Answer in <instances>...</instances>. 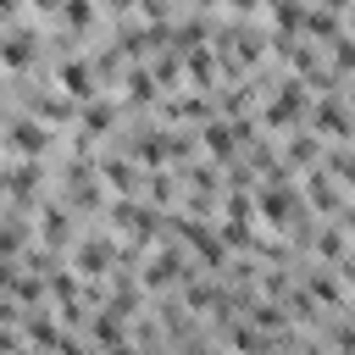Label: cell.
<instances>
[{
    "label": "cell",
    "instance_id": "cell-6",
    "mask_svg": "<svg viewBox=\"0 0 355 355\" xmlns=\"http://www.w3.org/2000/svg\"><path fill=\"white\" fill-rule=\"evenodd\" d=\"M178 222H183V216H178ZM183 239H189V244H194V250H200L211 266H222V239H216L211 227H200V222H183Z\"/></svg>",
    "mask_w": 355,
    "mask_h": 355
},
{
    "label": "cell",
    "instance_id": "cell-4",
    "mask_svg": "<svg viewBox=\"0 0 355 355\" xmlns=\"http://www.w3.org/2000/svg\"><path fill=\"white\" fill-rule=\"evenodd\" d=\"M294 211H300V200H294L288 189H261V216H266L272 227H288Z\"/></svg>",
    "mask_w": 355,
    "mask_h": 355
},
{
    "label": "cell",
    "instance_id": "cell-17",
    "mask_svg": "<svg viewBox=\"0 0 355 355\" xmlns=\"http://www.w3.org/2000/svg\"><path fill=\"white\" fill-rule=\"evenodd\" d=\"M105 6H133V0H105Z\"/></svg>",
    "mask_w": 355,
    "mask_h": 355
},
{
    "label": "cell",
    "instance_id": "cell-14",
    "mask_svg": "<svg viewBox=\"0 0 355 355\" xmlns=\"http://www.w3.org/2000/svg\"><path fill=\"white\" fill-rule=\"evenodd\" d=\"M316 250H322V255H338V250H344V239H338V227H327V233L316 239Z\"/></svg>",
    "mask_w": 355,
    "mask_h": 355
},
{
    "label": "cell",
    "instance_id": "cell-7",
    "mask_svg": "<svg viewBox=\"0 0 355 355\" xmlns=\"http://www.w3.org/2000/svg\"><path fill=\"white\" fill-rule=\"evenodd\" d=\"M172 277H183V255H178V250H161V255L150 261V272H144V283H150V288H166Z\"/></svg>",
    "mask_w": 355,
    "mask_h": 355
},
{
    "label": "cell",
    "instance_id": "cell-16",
    "mask_svg": "<svg viewBox=\"0 0 355 355\" xmlns=\"http://www.w3.org/2000/svg\"><path fill=\"white\" fill-rule=\"evenodd\" d=\"M227 6H233V11H255L261 0H227Z\"/></svg>",
    "mask_w": 355,
    "mask_h": 355
},
{
    "label": "cell",
    "instance_id": "cell-15",
    "mask_svg": "<svg viewBox=\"0 0 355 355\" xmlns=\"http://www.w3.org/2000/svg\"><path fill=\"white\" fill-rule=\"evenodd\" d=\"M17 17V0H0V22H11Z\"/></svg>",
    "mask_w": 355,
    "mask_h": 355
},
{
    "label": "cell",
    "instance_id": "cell-8",
    "mask_svg": "<svg viewBox=\"0 0 355 355\" xmlns=\"http://www.w3.org/2000/svg\"><path fill=\"white\" fill-rule=\"evenodd\" d=\"M33 61V33H6L0 39V67H28Z\"/></svg>",
    "mask_w": 355,
    "mask_h": 355
},
{
    "label": "cell",
    "instance_id": "cell-1",
    "mask_svg": "<svg viewBox=\"0 0 355 355\" xmlns=\"http://www.w3.org/2000/svg\"><path fill=\"white\" fill-rule=\"evenodd\" d=\"M11 150L44 155V150H50V122H44V116H17V122H11Z\"/></svg>",
    "mask_w": 355,
    "mask_h": 355
},
{
    "label": "cell",
    "instance_id": "cell-11",
    "mask_svg": "<svg viewBox=\"0 0 355 355\" xmlns=\"http://www.w3.org/2000/svg\"><path fill=\"white\" fill-rule=\"evenodd\" d=\"M61 17H67V28H94V6L89 0H61Z\"/></svg>",
    "mask_w": 355,
    "mask_h": 355
},
{
    "label": "cell",
    "instance_id": "cell-12",
    "mask_svg": "<svg viewBox=\"0 0 355 355\" xmlns=\"http://www.w3.org/2000/svg\"><path fill=\"white\" fill-rule=\"evenodd\" d=\"M128 94H133L139 105H144V100H155V78H150L144 67H133V72H128Z\"/></svg>",
    "mask_w": 355,
    "mask_h": 355
},
{
    "label": "cell",
    "instance_id": "cell-2",
    "mask_svg": "<svg viewBox=\"0 0 355 355\" xmlns=\"http://www.w3.org/2000/svg\"><path fill=\"white\" fill-rule=\"evenodd\" d=\"M61 94H72V100H94L100 89H94V67L89 61H61Z\"/></svg>",
    "mask_w": 355,
    "mask_h": 355
},
{
    "label": "cell",
    "instance_id": "cell-9",
    "mask_svg": "<svg viewBox=\"0 0 355 355\" xmlns=\"http://www.w3.org/2000/svg\"><path fill=\"white\" fill-rule=\"evenodd\" d=\"M78 122H83V133H89V139H100V133H105V128L116 122V111H111V105H100V100H89Z\"/></svg>",
    "mask_w": 355,
    "mask_h": 355
},
{
    "label": "cell",
    "instance_id": "cell-13",
    "mask_svg": "<svg viewBox=\"0 0 355 355\" xmlns=\"http://www.w3.org/2000/svg\"><path fill=\"white\" fill-rule=\"evenodd\" d=\"M205 150H211V155H227V150H233V139H227V128H222V122H211V128H205Z\"/></svg>",
    "mask_w": 355,
    "mask_h": 355
},
{
    "label": "cell",
    "instance_id": "cell-5",
    "mask_svg": "<svg viewBox=\"0 0 355 355\" xmlns=\"http://www.w3.org/2000/svg\"><path fill=\"white\" fill-rule=\"evenodd\" d=\"M105 266H111V244H105V239H83V244H78V272H83V277H100Z\"/></svg>",
    "mask_w": 355,
    "mask_h": 355
},
{
    "label": "cell",
    "instance_id": "cell-10",
    "mask_svg": "<svg viewBox=\"0 0 355 355\" xmlns=\"http://www.w3.org/2000/svg\"><path fill=\"white\" fill-rule=\"evenodd\" d=\"M105 178H111V189H139V172H133V161H105Z\"/></svg>",
    "mask_w": 355,
    "mask_h": 355
},
{
    "label": "cell",
    "instance_id": "cell-3",
    "mask_svg": "<svg viewBox=\"0 0 355 355\" xmlns=\"http://www.w3.org/2000/svg\"><path fill=\"white\" fill-rule=\"evenodd\" d=\"M111 216H116V227H122V233H139V239H150V227H155V211H150V205H139V200H116V205H111Z\"/></svg>",
    "mask_w": 355,
    "mask_h": 355
}]
</instances>
